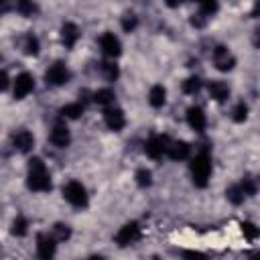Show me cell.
I'll use <instances>...</instances> for the list:
<instances>
[{
	"label": "cell",
	"mask_w": 260,
	"mask_h": 260,
	"mask_svg": "<svg viewBox=\"0 0 260 260\" xmlns=\"http://www.w3.org/2000/svg\"><path fill=\"white\" fill-rule=\"evenodd\" d=\"M189 169H191L193 185L199 187V189H203L207 185V181H209V175H211V158H209V154L205 150L199 152V154H195V158L191 160Z\"/></svg>",
	"instance_id": "2"
},
{
	"label": "cell",
	"mask_w": 260,
	"mask_h": 260,
	"mask_svg": "<svg viewBox=\"0 0 260 260\" xmlns=\"http://www.w3.org/2000/svg\"><path fill=\"white\" fill-rule=\"evenodd\" d=\"M51 142H53L55 146H59V148L69 146L71 134H69V128H67V124H65L63 120H57V122L53 124V128H51Z\"/></svg>",
	"instance_id": "10"
},
{
	"label": "cell",
	"mask_w": 260,
	"mask_h": 260,
	"mask_svg": "<svg viewBox=\"0 0 260 260\" xmlns=\"http://www.w3.org/2000/svg\"><path fill=\"white\" fill-rule=\"evenodd\" d=\"M55 236H49V234H37V254L39 258L43 260H49L55 256Z\"/></svg>",
	"instance_id": "11"
},
{
	"label": "cell",
	"mask_w": 260,
	"mask_h": 260,
	"mask_svg": "<svg viewBox=\"0 0 260 260\" xmlns=\"http://www.w3.org/2000/svg\"><path fill=\"white\" fill-rule=\"evenodd\" d=\"M167 154H169L173 160H185V158H189V154H191V146H189V142H185V140H177V142H171Z\"/></svg>",
	"instance_id": "17"
},
{
	"label": "cell",
	"mask_w": 260,
	"mask_h": 260,
	"mask_svg": "<svg viewBox=\"0 0 260 260\" xmlns=\"http://www.w3.org/2000/svg\"><path fill=\"white\" fill-rule=\"evenodd\" d=\"M26 230H28L26 217L24 215H16V219L12 221V234L18 236V238H22V236H26Z\"/></svg>",
	"instance_id": "26"
},
{
	"label": "cell",
	"mask_w": 260,
	"mask_h": 260,
	"mask_svg": "<svg viewBox=\"0 0 260 260\" xmlns=\"http://www.w3.org/2000/svg\"><path fill=\"white\" fill-rule=\"evenodd\" d=\"M169 138L167 136H158V134H154V136H150L148 140H146V144H144V152L150 156V158H162L167 152H169Z\"/></svg>",
	"instance_id": "4"
},
{
	"label": "cell",
	"mask_w": 260,
	"mask_h": 260,
	"mask_svg": "<svg viewBox=\"0 0 260 260\" xmlns=\"http://www.w3.org/2000/svg\"><path fill=\"white\" fill-rule=\"evenodd\" d=\"M199 12H203L205 16H211L217 12V0H199Z\"/></svg>",
	"instance_id": "32"
},
{
	"label": "cell",
	"mask_w": 260,
	"mask_h": 260,
	"mask_svg": "<svg viewBox=\"0 0 260 260\" xmlns=\"http://www.w3.org/2000/svg\"><path fill=\"white\" fill-rule=\"evenodd\" d=\"M240 228H242V234H244L248 240H254V238H258V236H260V230H258L252 221H242V223H240Z\"/></svg>",
	"instance_id": "31"
},
{
	"label": "cell",
	"mask_w": 260,
	"mask_h": 260,
	"mask_svg": "<svg viewBox=\"0 0 260 260\" xmlns=\"http://www.w3.org/2000/svg\"><path fill=\"white\" fill-rule=\"evenodd\" d=\"M225 197H228V201H230V203L240 205V203L244 201L246 193H244V189H242L240 185H230V187L225 189Z\"/></svg>",
	"instance_id": "22"
},
{
	"label": "cell",
	"mask_w": 260,
	"mask_h": 260,
	"mask_svg": "<svg viewBox=\"0 0 260 260\" xmlns=\"http://www.w3.org/2000/svg\"><path fill=\"white\" fill-rule=\"evenodd\" d=\"M246 118H248V106L244 102H238L234 106V110H232V120L238 122V124H242Z\"/></svg>",
	"instance_id": "27"
},
{
	"label": "cell",
	"mask_w": 260,
	"mask_h": 260,
	"mask_svg": "<svg viewBox=\"0 0 260 260\" xmlns=\"http://www.w3.org/2000/svg\"><path fill=\"white\" fill-rule=\"evenodd\" d=\"M240 187L244 189L246 195H254L256 193V185H254V179L252 177H244L242 183H240Z\"/></svg>",
	"instance_id": "33"
},
{
	"label": "cell",
	"mask_w": 260,
	"mask_h": 260,
	"mask_svg": "<svg viewBox=\"0 0 260 260\" xmlns=\"http://www.w3.org/2000/svg\"><path fill=\"white\" fill-rule=\"evenodd\" d=\"M104 122H106V126H108L110 130H114V132H120V130L126 126L124 112H122L120 108H112V106L104 110Z\"/></svg>",
	"instance_id": "12"
},
{
	"label": "cell",
	"mask_w": 260,
	"mask_h": 260,
	"mask_svg": "<svg viewBox=\"0 0 260 260\" xmlns=\"http://www.w3.org/2000/svg\"><path fill=\"white\" fill-rule=\"evenodd\" d=\"M12 146H14L18 152H30L32 146H35V136H32L28 130L20 128V130H16V132L12 134Z\"/></svg>",
	"instance_id": "13"
},
{
	"label": "cell",
	"mask_w": 260,
	"mask_h": 260,
	"mask_svg": "<svg viewBox=\"0 0 260 260\" xmlns=\"http://www.w3.org/2000/svg\"><path fill=\"white\" fill-rule=\"evenodd\" d=\"M120 24H122V28H124L126 32H132V30L138 26V18H136V14H134V12H126V14L122 16Z\"/></svg>",
	"instance_id": "29"
},
{
	"label": "cell",
	"mask_w": 260,
	"mask_h": 260,
	"mask_svg": "<svg viewBox=\"0 0 260 260\" xmlns=\"http://www.w3.org/2000/svg\"><path fill=\"white\" fill-rule=\"evenodd\" d=\"M61 118H69V120H75L83 114V104L81 102H73V104H65L61 110H59Z\"/></svg>",
	"instance_id": "21"
},
{
	"label": "cell",
	"mask_w": 260,
	"mask_h": 260,
	"mask_svg": "<svg viewBox=\"0 0 260 260\" xmlns=\"http://www.w3.org/2000/svg\"><path fill=\"white\" fill-rule=\"evenodd\" d=\"M205 18H207V16H205L203 12H199V14H195V16L191 18V24H193V26H203V24H205Z\"/></svg>",
	"instance_id": "34"
},
{
	"label": "cell",
	"mask_w": 260,
	"mask_h": 260,
	"mask_svg": "<svg viewBox=\"0 0 260 260\" xmlns=\"http://www.w3.org/2000/svg\"><path fill=\"white\" fill-rule=\"evenodd\" d=\"M53 236H55L57 242H65V240H69L71 230H69L67 223H55V225H53Z\"/></svg>",
	"instance_id": "28"
},
{
	"label": "cell",
	"mask_w": 260,
	"mask_h": 260,
	"mask_svg": "<svg viewBox=\"0 0 260 260\" xmlns=\"http://www.w3.org/2000/svg\"><path fill=\"white\" fill-rule=\"evenodd\" d=\"M134 179H136V185L142 187V189L152 185V173L148 169H138L136 175H134Z\"/></svg>",
	"instance_id": "25"
},
{
	"label": "cell",
	"mask_w": 260,
	"mask_h": 260,
	"mask_svg": "<svg viewBox=\"0 0 260 260\" xmlns=\"http://www.w3.org/2000/svg\"><path fill=\"white\" fill-rule=\"evenodd\" d=\"M79 37H81V32H79V28H77L75 22H65V24L61 26V43H63L67 49H73L75 43L79 41Z\"/></svg>",
	"instance_id": "15"
},
{
	"label": "cell",
	"mask_w": 260,
	"mask_h": 260,
	"mask_svg": "<svg viewBox=\"0 0 260 260\" xmlns=\"http://www.w3.org/2000/svg\"><path fill=\"white\" fill-rule=\"evenodd\" d=\"M22 49H24V53L26 55H39V49H41V43H39V39L32 35V32H28L26 37H24V43H22Z\"/></svg>",
	"instance_id": "23"
},
{
	"label": "cell",
	"mask_w": 260,
	"mask_h": 260,
	"mask_svg": "<svg viewBox=\"0 0 260 260\" xmlns=\"http://www.w3.org/2000/svg\"><path fill=\"white\" fill-rule=\"evenodd\" d=\"M201 79L197 77V75H191V77H187L185 81H183V91L185 93H189V95H195L199 89H201Z\"/></svg>",
	"instance_id": "24"
},
{
	"label": "cell",
	"mask_w": 260,
	"mask_h": 260,
	"mask_svg": "<svg viewBox=\"0 0 260 260\" xmlns=\"http://www.w3.org/2000/svg\"><path fill=\"white\" fill-rule=\"evenodd\" d=\"M100 47H102V53L110 59H116L120 53H122V45H120V39L114 35V32H104L100 37Z\"/></svg>",
	"instance_id": "9"
},
{
	"label": "cell",
	"mask_w": 260,
	"mask_h": 260,
	"mask_svg": "<svg viewBox=\"0 0 260 260\" xmlns=\"http://www.w3.org/2000/svg\"><path fill=\"white\" fill-rule=\"evenodd\" d=\"M69 77H71V73H69V69H67L61 61L53 63V65L47 69V73H45V79H47L49 85H65V83L69 81Z\"/></svg>",
	"instance_id": "6"
},
{
	"label": "cell",
	"mask_w": 260,
	"mask_h": 260,
	"mask_svg": "<svg viewBox=\"0 0 260 260\" xmlns=\"http://www.w3.org/2000/svg\"><path fill=\"white\" fill-rule=\"evenodd\" d=\"M213 65H215L219 71H232L234 65H236V57L230 53L228 47L217 45V47L213 49Z\"/></svg>",
	"instance_id": "7"
},
{
	"label": "cell",
	"mask_w": 260,
	"mask_h": 260,
	"mask_svg": "<svg viewBox=\"0 0 260 260\" xmlns=\"http://www.w3.org/2000/svg\"><path fill=\"white\" fill-rule=\"evenodd\" d=\"M26 185L30 191H49L51 189V175L43 162V158L32 156L28 160V173H26Z\"/></svg>",
	"instance_id": "1"
},
{
	"label": "cell",
	"mask_w": 260,
	"mask_h": 260,
	"mask_svg": "<svg viewBox=\"0 0 260 260\" xmlns=\"http://www.w3.org/2000/svg\"><path fill=\"white\" fill-rule=\"evenodd\" d=\"M165 2H167V6H171V8H177L183 0H165Z\"/></svg>",
	"instance_id": "37"
},
{
	"label": "cell",
	"mask_w": 260,
	"mask_h": 260,
	"mask_svg": "<svg viewBox=\"0 0 260 260\" xmlns=\"http://www.w3.org/2000/svg\"><path fill=\"white\" fill-rule=\"evenodd\" d=\"M102 71H104V77H106L108 81H116L118 75H120L116 63H102Z\"/></svg>",
	"instance_id": "30"
},
{
	"label": "cell",
	"mask_w": 260,
	"mask_h": 260,
	"mask_svg": "<svg viewBox=\"0 0 260 260\" xmlns=\"http://www.w3.org/2000/svg\"><path fill=\"white\" fill-rule=\"evenodd\" d=\"M167 102V89L162 85H152L148 91V104L152 108H162Z\"/></svg>",
	"instance_id": "18"
},
{
	"label": "cell",
	"mask_w": 260,
	"mask_h": 260,
	"mask_svg": "<svg viewBox=\"0 0 260 260\" xmlns=\"http://www.w3.org/2000/svg\"><path fill=\"white\" fill-rule=\"evenodd\" d=\"M207 91H209V98H213L215 102H225L230 98V87L225 81L221 79H213L207 83Z\"/></svg>",
	"instance_id": "16"
},
{
	"label": "cell",
	"mask_w": 260,
	"mask_h": 260,
	"mask_svg": "<svg viewBox=\"0 0 260 260\" xmlns=\"http://www.w3.org/2000/svg\"><path fill=\"white\" fill-rule=\"evenodd\" d=\"M252 45H254L256 49H260V26L254 28V32H252Z\"/></svg>",
	"instance_id": "35"
},
{
	"label": "cell",
	"mask_w": 260,
	"mask_h": 260,
	"mask_svg": "<svg viewBox=\"0 0 260 260\" xmlns=\"http://www.w3.org/2000/svg\"><path fill=\"white\" fill-rule=\"evenodd\" d=\"M252 18H260V0L254 2V8H252Z\"/></svg>",
	"instance_id": "36"
},
{
	"label": "cell",
	"mask_w": 260,
	"mask_h": 260,
	"mask_svg": "<svg viewBox=\"0 0 260 260\" xmlns=\"http://www.w3.org/2000/svg\"><path fill=\"white\" fill-rule=\"evenodd\" d=\"M32 89H35V77H32L30 73L22 71V73H18V75L14 77L12 93H14V98H16V100H24Z\"/></svg>",
	"instance_id": "5"
},
{
	"label": "cell",
	"mask_w": 260,
	"mask_h": 260,
	"mask_svg": "<svg viewBox=\"0 0 260 260\" xmlns=\"http://www.w3.org/2000/svg\"><path fill=\"white\" fill-rule=\"evenodd\" d=\"M140 238V225L136 221H128L126 225H122L116 234V244L118 246H130L132 242H136Z\"/></svg>",
	"instance_id": "8"
},
{
	"label": "cell",
	"mask_w": 260,
	"mask_h": 260,
	"mask_svg": "<svg viewBox=\"0 0 260 260\" xmlns=\"http://www.w3.org/2000/svg\"><path fill=\"white\" fill-rule=\"evenodd\" d=\"M114 91L110 89V87H102V89H98L95 93H93V102L98 104V106H104V108H110L112 104H114Z\"/></svg>",
	"instance_id": "20"
},
{
	"label": "cell",
	"mask_w": 260,
	"mask_h": 260,
	"mask_svg": "<svg viewBox=\"0 0 260 260\" xmlns=\"http://www.w3.org/2000/svg\"><path fill=\"white\" fill-rule=\"evenodd\" d=\"M187 124H189L195 132H203L205 126H207L205 112H203L199 106H191V108L187 110Z\"/></svg>",
	"instance_id": "14"
},
{
	"label": "cell",
	"mask_w": 260,
	"mask_h": 260,
	"mask_svg": "<svg viewBox=\"0 0 260 260\" xmlns=\"http://www.w3.org/2000/svg\"><path fill=\"white\" fill-rule=\"evenodd\" d=\"M8 10V0H2V12H6Z\"/></svg>",
	"instance_id": "38"
},
{
	"label": "cell",
	"mask_w": 260,
	"mask_h": 260,
	"mask_svg": "<svg viewBox=\"0 0 260 260\" xmlns=\"http://www.w3.org/2000/svg\"><path fill=\"white\" fill-rule=\"evenodd\" d=\"M63 197L73 207H85L87 205V191L79 181H69L67 185H63Z\"/></svg>",
	"instance_id": "3"
},
{
	"label": "cell",
	"mask_w": 260,
	"mask_h": 260,
	"mask_svg": "<svg viewBox=\"0 0 260 260\" xmlns=\"http://www.w3.org/2000/svg\"><path fill=\"white\" fill-rule=\"evenodd\" d=\"M14 8H16V12L20 16H26V18H30V16H35L39 12V6H37L35 0H16Z\"/></svg>",
	"instance_id": "19"
}]
</instances>
